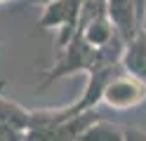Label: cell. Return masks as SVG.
<instances>
[{
    "mask_svg": "<svg viewBox=\"0 0 146 141\" xmlns=\"http://www.w3.org/2000/svg\"><path fill=\"white\" fill-rule=\"evenodd\" d=\"M125 139L127 141H146V132L137 127H125Z\"/></svg>",
    "mask_w": 146,
    "mask_h": 141,
    "instance_id": "11",
    "label": "cell"
},
{
    "mask_svg": "<svg viewBox=\"0 0 146 141\" xmlns=\"http://www.w3.org/2000/svg\"><path fill=\"white\" fill-rule=\"evenodd\" d=\"M0 122L24 132V134H29V127H31V111L24 108L21 103L7 99L3 94V82H0Z\"/></svg>",
    "mask_w": 146,
    "mask_h": 141,
    "instance_id": "8",
    "label": "cell"
},
{
    "mask_svg": "<svg viewBox=\"0 0 146 141\" xmlns=\"http://www.w3.org/2000/svg\"><path fill=\"white\" fill-rule=\"evenodd\" d=\"M144 101H146V82L130 75L127 71H123L120 75H115L106 85L102 103L108 108H115V111H127V108H134Z\"/></svg>",
    "mask_w": 146,
    "mask_h": 141,
    "instance_id": "2",
    "label": "cell"
},
{
    "mask_svg": "<svg viewBox=\"0 0 146 141\" xmlns=\"http://www.w3.org/2000/svg\"><path fill=\"white\" fill-rule=\"evenodd\" d=\"M83 3L85 0H57V3L42 7V17H40L38 26L40 28H59V40H57L59 52L78 35Z\"/></svg>",
    "mask_w": 146,
    "mask_h": 141,
    "instance_id": "1",
    "label": "cell"
},
{
    "mask_svg": "<svg viewBox=\"0 0 146 141\" xmlns=\"http://www.w3.org/2000/svg\"><path fill=\"white\" fill-rule=\"evenodd\" d=\"M144 28H146V17H144Z\"/></svg>",
    "mask_w": 146,
    "mask_h": 141,
    "instance_id": "14",
    "label": "cell"
},
{
    "mask_svg": "<svg viewBox=\"0 0 146 141\" xmlns=\"http://www.w3.org/2000/svg\"><path fill=\"white\" fill-rule=\"evenodd\" d=\"M137 7H139V17L144 21V17H146V0H137Z\"/></svg>",
    "mask_w": 146,
    "mask_h": 141,
    "instance_id": "13",
    "label": "cell"
},
{
    "mask_svg": "<svg viewBox=\"0 0 146 141\" xmlns=\"http://www.w3.org/2000/svg\"><path fill=\"white\" fill-rule=\"evenodd\" d=\"M123 66L125 71L146 82V28H141L137 38H132L125 45L123 52Z\"/></svg>",
    "mask_w": 146,
    "mask_h": 141,
    "instance_id": "7",
    "label": "cell"
},
{
    "mask_svg": "<svg viewBox=\"0 0 146 141\" xmlns=\"http://www.w3.org/2000/svg\"><path fill=\"white\" fill-rule=\"evenodd\" d=\"M97 120H102L97 115V111H83V113H76V115H68L64 118L57 127H54L50 134H45L38 141H78L85 132L94 125Z\"/></svg>",
    "mask_w": 146,
    "mask_h": 141,
    "instance_id": "5",
    "label": "cell"
},
{
    "mask_svg": "<svg viewBox=\"0 0 146 141\" xmlns=\"http://www.w3.org/2000/svg\"><path fill=\"white\" fill-rule=\"evenodd\" d=\"M78 141H127L125 127L115 125L111 120H97Z\"/></svg>",
    "mask_w": 146,
    "mask_h": 141,
    "instance_id": "9",
    "label": "cell"
},
{
    "mask_svg": "<svg viewBox=\"0 0 146 141\" xmlns=\"http://www.w3.org/2000/svg\"><path fill=\"white\" fill-rule=\"evenodd\" d=\"M0 141H26V134L5 125V122H0Z\"/></svg>",
    "mask_w": 146,
    "mask_h": 141,
    "instance_id": "10",
    "label": "cell"
},
{
    "mask_svg": "<svg viewBox=\"0 0 146 141\" xmlns=\"http://www.w3.org/2000/svg\"><path fill=\"white\" fill-rule=\"evenodd\" d=\"M0 3H5V0H0Z\"/></svg>",
    "mask_w": 146,
    "mask_h": 141,
    "instance_id": "15",
    "label": "cell"
},
{
    "mask_svg": "<svg viewBox=\"0 0 146 141\" xmlns=\"http://www.w3.org/2000/svg\"><path fill=\"white\" fill-rule=\"evenodd\" d=\"M125 71V66L123 61H115V64H106V66H99V68H94L92 73H87V85H85V89L83 94L68 103V111L76 115V113H83V111H94L99 103L104 101V89H106V85L111 82L115 75H120Z\"/></svg>",
    "mask_w": 146,
    "mask_h": 141,
    "instance_id": "3",
    "label": "cell"
},
{
    "mask_svg": "<svg viewBox=\"0 0 146 141\" xmlns=\"http://www.w3.org/2000/svg\"><path fill=\"white\" fill-rule=\"evenodd\" d=\"M29 5H40V7H47V5H52V3H57V0H26Z\"/></svg>",
    "mask_w": 146,
    "mask_h": 141,
    "instance_id": "12",
    "label": "cell"
},
{
    "mask_svg": "<svg viewBox=\"0 0 146 141\" xmlns=\"http://www.w3.org/2000/svg\"><path fill=\"white\" fill-rule=\"evenodd\" d=\"M78 35L83 38L87 45H92L94 50H106V47L113 45L115 40H123V38L118 35L115 26L111 24V19H108V17H99V19H94V21L80 26ZM123 42H125V40H123Z\"/></svg>",
    "mask_w": 146,
    "mask_h": 141,
    "instance_id": "6",
    "label": "cell"
},
{
    "mask_svg": "<svg viewBox=\"0 0 146 141\" xmlns=\"http://www.w3.org/2000/svg\"><path fill=\"white\" fill-rule=\"evenodd\" d=\"M106 3H108V19H111V24L115 26L118 35H120L125 40V45H127L144 28L137 0H106Z\"/></svg>",
    "mask_w": 146,
    "mask_h": 141,
    "instance_id": "4",
    "label": "cell"
}]
</instances>
